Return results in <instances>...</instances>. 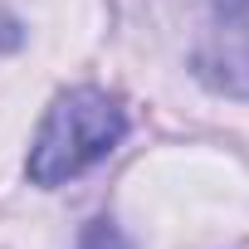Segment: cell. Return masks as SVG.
<instances>
[{
    "label": "cell",
    "mask_w": 249,
    "mask_h": 249,
    "mask_svg": "<svg viewBox=\"0 0 249 249\" xmlns=\"http://www.w3.org/2000/svg\"><path fill=\"white\" fill-rule=\"evenodd\" d=\"M127 137V112L103 88H69L44 112L39 132L30 142V181L35 186H64L83 176L93 161H103Z\"/></svg>",
    "instance_id": "obj_1"
},
{
    "label": "cell",
    "mask_w": 249,
    "mask_h": 249,
    "mask_svg": "<svg viewBox=\"0 0 249 249\" xmlns=\"http://www.w3.org/2000/svg\"><path fill=\"white\" fill-rule=\"evenodd\" d=\"M78 249H127V239H122V230H117L112 220H93Z\"/></svg>",
    "instance_id": "obj_2"
},
{
    "label": "cell",
    "mask_w": 249,
    "mask_h": 249,
    "mask_svg": "<svg viewBox=\"0 0 249 249\" xmlns=\"http://www.w3.org/2000/svg\"><path fill=\"white\" fill-rule=\"evenodd\" d=\"M215 5H220L225 15H244V10H249V0H215Z\"/></svg>",
    "instance_id": "obj_3"
}]
</instances>
